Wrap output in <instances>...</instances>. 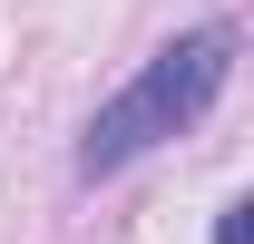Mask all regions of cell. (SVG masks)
<instances>
[{
  "label": "cell",
  "mask_w": 254,
  "mask_h": 244,
  "mask_svg": "<svg viewBox=\"0 0 254 244\" xmlns=\"http://www.w3.org/2000/svg\"><path fill=\"white\" fill-rule=\"evenodd\" d=\"M225 78H235V30H225V20L176 30L157 59L78 127V176H88V185H98V176H127L137 156H157L166 137H186V127L225 98Z\"/></svg>",
  "instance_id": "1"
},
{
  "label": "cell",
  "mask_w": 254,
  "mask_h": 244,
  "mask_svg": "<svg viewBox=\"0 0 254 244\" xmlns=\"http://www.w3.org/2000/svg\"><path fill=\"white\" fill-rule=\"evenodd\" d=\"M215 244H254V205H245V195H235V205L215 215Z\"/></svg>",
  "instance_id": "2"
}]
</instances>
